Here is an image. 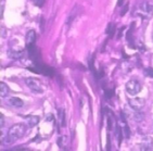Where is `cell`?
I'll return each instance as SVG.
<instances>
[{
	"mask_svg": "<svg viewBox=\"0 0 153 151\" xmlns=\"http://www.w3.org/2000/svg\"><path fill=\"white\" fill-rule=\"evenodd\" d=\"M59 123H60V126H65V124H66V122H65V113H64V110L60 109L59 110Z\"/></svg>",
	"mask_w": 153,
	"mask_h": 151,
	"instance_id": "12",
	"label": "cell"
},
{
	"mask_svg": "<svg viewBox=\"0 0 153 151\" xmlns=\"http://www.w3.org/2000/svg\"><path fill=\"white\" fill-rule=\"evenodd\" d=\"M129 106L133 108L136 111H140L142 108L144 107V103H146V100L142 99V98H134V99H129Z\"/></svg>",
	"mask_w": 153,
	"mask_h": 151,
	"instance_id": "5",
	"label": "cell"
},
{
	"mask_svg": "<svg viewBox=\"0 0 153 151\" xmlns=\"http://www.w3.org/2000/svg\"><path fill=\"white\" fill-rule=\"evenodd\" d=\"M36 40V32L34 30H30L27 32L26 37H25V42H26L27 46H30V45H34Z\"/></svg>",
	"mask_w": 153,
	"mask_h": 151,
	"instance_id": "7",
	"label": "cell"
},
{
	"mask_svg": "<svg viewBox=\"0 0 153 151\" xmlns=\"http://www.w3.org/2000/svg\"><path fill=\"white\" fill-rule=\"evenodd\" d=\"M124 134H125V136L127 137V138H128V137H129V128H128V126H125V129H124Z\"/></svg>",
	"mask_w": 153,
	"mask_h": 151,
	"instance_id": "16",
	"label": "cell"
},
{
	"mask_svg": "<svg viewBox=\"0 0 153 151\" xmlns=\"http://www.w3.org/2000/svg\"><path fill=\"white\" fill-rule=\"evenodd\" d=\"M25 83H26V85L32 91L36 92V94H41L42 92V85H41L39 80H35V78H26Z\"/></svg>",
	"mask_w": 153,
	"mask_h": 151,
	"instance_id": "4",
	"label": "cell"
},
{
	"mask_svg": "<svg viewBox=\"0 0 153 151\" xmlns=\"http://www.w3.org/2000/svg\"><path fill=\"white\" fill-rule=\"evenodd\" d=\"M136 14H138L142 19H150L153 14V6L149 2L140 3L137 11H136Z\"/></svg>",
	"mask_w": 153,
	"mask_h": 151,
	"instance_id": "2",
	"label": "cell"
},
{
	"mask_svg": "<svg viewBox=\"0 0 153 151\" xmlns=\"http://www.w3.org/2000/svg\"><path fill=\"white\" fill-rule=\"evenodd\" d=\"M9 94V87L7 86V84H4L3 82L0 83V96L2 98L7 97Z\"/></svg>",
	"mask_w": 153,
	"mask_h": 151,
	"instance_id": "11",
	"label": "cell"
},
{
	"mask_svg": "<svg viewBox=\"0 0 153 151\" xmlns=\"http://www.w3.org/2000/svg\"><path fill=\"white\" fill-rule=\"evenodd\" d=\"M32 2L35 4V6H37V7H41L42 4H44V2H45V0H32Z\"/></svg>",
	"mask_w": 153,
	"mask_h": 151,
	"instance_id": "15",
	"label": "cell"
},
{
	"mask_svg": "<svg viewBox=\"0 0 153 151\" xmlns=\"http://www.w3.org/2000/svg\"><path fill=\"white\" fill-rule=\"evenodd\" d=\"M9 104H11L12 107H15V108H21L23 107V101L21 100L20 98L18 97H11L9 99Z\"/></svg>",
	"mask_w": 153,
	"mask_h": 151,
	"instance_id": "9",
	"label": "cell"
},
{
	"mask_svg": "<svg viewBox=\"0 0 153 151\" xmlns=\"http://www.w3.org/2000/svg\"><path fill=\"white\" fill-rule=\"evenodd\" d=\"M152 40H153V33H152Z\"/></svg>",
	"mask_w": 153,
	"mask_h": 151,
	"instance_id": "19",
	"label": "cell"
},
{
	"mask_svg": "<svg viewBox=\"0 0 153 151\" xmlns=\"http://www.w3.org/2000/svg\"><path fill=\"white\" fill-rule=\"evenodd\" d=\"M0 127L2 128L3 127V124H4V121H3V115L2 114H0Z\"/></svg>",
	"mask_w": 153,
	"mask_h": 151,
	"instance_id": "17",
	"label": "cell"
},
{
	"mask_svg": "<svg viewBox=\"0 0 153 151\" xmlns=\"http://www.w3.org/2000/svg\"><path fill=\"white\" fill-rule=\"evenodd\" d=\"M141 150H152L153 149V138L151 137H143L140 144Z\"/></svg>",
	"mask_w": 153,
	"mask_h": 151,
	"instance_id": "6",
	"label": "cell"
},
{
	"mask_svg": "<svg viewBox=\"0 0 153 151\" xmlns=\"http://www.w3.org/2000/svg\"><path fill=\"white\" fill-rule=\"evenodd\" d=\"M123 1L124 0H118V2H117L118 6H122V4H123Z\"/></svg>",
	"mask_w": 153,
	"mask_h": 151,
	"instance_id": "18",
	"label": "cell"
},
{
	"mask_svg": "<svg viewBox=\"0 0 153 151\" xmlns=\"http://www.w3.org/2000/svg\"><path fill=\"white\" fill-rule=\"evenodd\" d=\"M27 122V125L30 126V127H34L36 125L39 123V116L37 115H30V116H26L25 118Z\"/></svg>",
	"mask_w": 153,
	"mask_h": 151,
	"instance_id": "8",
	"label": "cell"
},
{
	"mask_svg": "<svg viewBox=\"0 0 153 151\" xmlns=\"http://www.w3.org/2000/svg\"><path fill=\"white\" fill-rule=\"evenodd\" d=\"M10 58L12 59H20L21 57L23 56V51L22 50H15V49H10L8 52Z\"/></svg>",
	"mask_w": 153,
	"mask_h": 151,
	"instance_id": "10",
	"label": "cell"
},
{
	"mask_svg": "<svg viewBox=\"0 0 153 151\" xmlns=\"http://www.w3.org/2000/svg\"><path fill=\"white\" fill-rule=\"evenodd\" d=\"M126 90L129 95H137L141 91V84L136 80H128L126 84Z\"/></svg>",
	"mask_w": 153,
	"mask_h": 151,
	"instance_id": "3",
	"label": "cell"
},
{
	"mask_svg": "<svg viewBox=\"0 0 153 151\" xmlns=\"http://www.w3.org/2000/svg\"><path fill=\"white\" fill-rule=\"evenodd\" d=\"M144 73H146V75H147V76L152 77V78H153V68H146V70H144Z\"/></svg>",
	"mask_w": 153,
	"mask_h": 151,
	"instance_id": "14",
	"label": "cell"
},
{
	"mask_svg": "<svg viewBox=\"0 0 153 151\" xmlns=\"http://www.w3.org/2000/svg\"><path fill=\"white\" fill-rule=\"evenodd\" d=\"M106 34L108 35H110L111 37H112L113 35H114V33H115V26H114V24L113 23H110L109 25H108V27H106Z\"/></svg>",
	"mask_w": 153,
	"mask_h": 151,
	"instance_id": "13",
	"label": "cell"
},
{
	"mask_svg": "<svg viewBox=\"0 0 153 151\" xmlns=\"http://www.w3.org/2000/svg\"><path fill=\"white\" fill-rule=\"evenodd\" d=\"M25 133H26V126H25V124H23V123L14 124L8 130V135H7L4 142L6 144H11V142L18 140L21 137H23L25 135Z\"/></svg>",
	"mask_w": 153,
	"mask_h": 151,
	"instance_id": "1",
	"label": "cell"
}]
</instances>
